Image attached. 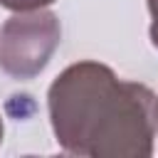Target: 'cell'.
<instances>
[{"label": "cell", "instance_id": "2", "mask_svg": "<svg viewBox=\"0 0 158 158\" xmlns=\"http://www.w3.org/2000/svg\"><path fill=\"white\" fill-rule=\"evenodd\" d=\"M62 42L59 17L49 10L15 12L0 27V72L27 81L44 72Z\"/></svg>", "mask_w": 158, "mask_h": 158}, {"label": "cell", "instance_id": "7", "mask_svg": "<svg viewBox=\"0 0 158 158\" xmlns=\"http://www.w3.org/2000/svg\"><path fill=\"white\" fill-rule=\"evenodd\" d=\"M2 136H5V126H2V116H0V143H2Z\"/></svg>", "mask_w": 158, "mask_h": 158}, {"label": "cell", "instance_id": "6", "mask_svg": "<svg viewBox=\"0 0 158 158\" xmlns=\"http://www.w3.org/2000/svg\"><path fill=\"white\" fill-rule=\"evenodd\" d=\"M156 138H158V96H156Z\"/></svg>", "mask_w": 158, "mask_h": 158}, {"label": "cell", "instance_id": "3", "mask_svg": "<svg viewBox=\"0 0 158 158\" xmlns=\"http://www.w3.org/2000/svg\"><path fill=\"white\" fill-rule=\"evenodd\" d=\"M52 2L54 0H0V7H5L10 12H32V10H42Z\"/></svg>", "mask_w": 158, "mask_h": 158}, {"label": "cell", "instance_id": "5", "mask_svg": "<svg viewBox=\"0 0 158 158\" xmlns=\"http://www.w3.org/2000/svg\"><path fill=\"white\" fill-rule=\"evenodd\" d=\"M148 35H151V42H153V47L158 49V22H151V30H148Z\"/></svg>", "mask_w": 158, "mask_h": 158}, {"label": "cell", "instance_id": "4", "mask_svg": "<svg viewBox=\"0 0 158 158\" xmlns=\"http://www.w3.org/2000/svg\"><path fill=\"white\" fill-rule=\"evenodd\" d=\"M146 5H148V12H151L153 22H158V0H146Z\"/></svg>", "mask_w": 158, "mask_h": 158}, {"label": "cell", "instance_id": "1", "mask_svg": "<svg viewBox=\"0 0 158 158\" xmlns=\"http://www.w3.org/2000/svg\"><path fill=\"white\" fill-rule=\"evenodd\" d=\"M54 141L79 158H148L156 148V94L118 79L109 64L81 59L47 89Z\"/></svg>", "mask_w": 158, "mask_h": 158}]
</instances>
